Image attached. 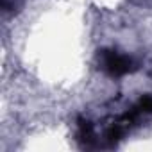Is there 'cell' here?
<instances>
[{"instance_id": "cell-1", "label": "cell", "mask_w": 152, "mask_h": 152, "mask_svg": "<svg viewBox=\"0 0 152 152\" xmlns=\"http://www.w3.org/2000/svg\"><path fill=\"white\" fill-rule=\"evenodd\" d=\"M99 64L102 72H106L109 77H122V75H127L138 68L129 56H124L113 48L99 50Z\"/></svg>"}]
</instances>
